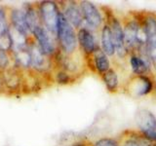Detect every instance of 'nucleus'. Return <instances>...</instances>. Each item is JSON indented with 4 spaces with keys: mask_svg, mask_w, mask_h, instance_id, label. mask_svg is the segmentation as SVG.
Masks as SVG:
<instances>
[{
    "mask_svg": "<svg viewBox=\"0 0 156 146\" xmlns=\"http://www.w3.org/2000/svg\"><path fill=\"white\" fill-rule=\"evenodd\" d=\"M70 81V76L66 72H61L58 74V82L62 83V84H66V83H69Z\"/></svg>",
    "mask_w": 156,
    "mask_h": 146,
    "instance_id": "obj_20",
    "label": "nucleus"
},
{
    "mask_svg": "<svg viewBox=\"0 0 156 146\" xmlns=\"http://www.w3.org/2000/svg\"><path fill=\"white\" fill-rule=\"evenodd\" d=\"M138 130H126L118 137L121 146H140Z\"/></svg>",
    "mask_w": 156,
    "mask_h": 146,
    "instance_id": "obj_18",
    "label": "nucleus"
},
{
    "mask_svg": "<svg viewBox=\"0 0 156 146\" xmlns=\"http://www.w3.org/2000/svg\"><path fill=\"white\" fill-rule=\"evenodd\" d=\"M155 146H156V143H155Z\"/></svg>",
    "mask_w": 156,
    "mask_h": 146,
    "instance_id": "obj_23",
    "label": "nucleus"
},
{
    "mask_svg": "<svg viewBox=\"0 0 156 146\" xmlns=\"http://www.w3.org/2000/svg\"><path fill=\"white\" fill-rule=\"evenodd\" d=\"M101 77L108 92H110V94H116L119 91V77L114 68L111 67L108 71L105 72Z\"/></svg>",
    "mask_w": 156,
    "mask_h": 146,
    "instance_id": "obj_15",
    "label": "nucleus"
},
{
    "mask_svg": "<svg viewBox=\"0 0 156 146\" xmlns=\"http://www.w3.org/2000/svg\"><path fill=\"white\" fill-rule=\"evenodd\" d=\"M129 62L133 75H149L151 68L136 53H132L129 55Z\"/></svg>",
    "mask_w": 156,
    "mask_h": 146,
    "instance_id": "obj_14",
    "label": "nucleus"
},
{
    "mask_svg": "<svg viewBox=\"0 0 156 146\" xmlns=\"http://www.w3.org/2000/svg\"><path fill=\"white\" fill-rule=\"evenodd\" d=\"M153 94L156 96V80L154 81V91H153Z\"/></svg>",
    "mask_w": 156,
    "mask_h": 146,
    "instance_id": "obj_22",
    "label": "nucleus"
},
{
    "mask_svg": "<svg viewBox=\"0 0 156 146\" xmlns=\"http://www.w3.org/2000/svg\"><path fill=\"white\" fill-rule=\"evenodd\" d=\"M140 17L147 37L146 51L152 68L156 71V14L151 12L140 13Z\"/></svg>",
    "mask_w": 156,
    "mask_h": 146,
    "instance_id": "obj_3",
    "label": "nucleus"
},
{
    "mask_svg": "<svg viewBox=\"0 0 156 146\" xmlns=\"http://www.w3.org/2000/svg\"><path fill=\"white\" fill-rule=\"evenodd\" d=\"M68 146H91V142H87V141H79V142L73 143Z\"/></svg>",
    "mask_w": 156,
    "mask_h": 146,
    "instance_id": "obj_21",
    "label": "nucleus"
},
{
    "mask_svg": "<svg viewBox=\"0 0 156 146\" xmlns=\"http://www.w3.org/2000/svg\"><path fill=\"white\" fill-rule=\"evenodd\" d=\"M12 45L11 42V34L9 32V28L7 26L6 19H5V15L3 10L0 8V47L3 50L7 49Z\"/></svg>",
    "mask_w": 156,
    "mask_h": 146,
    "instance_id": "obj_16",
    "label": "nucleus"
},
{
    "mask_svg": "<svg viewBox=\"0 0 156 146\" xmlns=\"http://www.w3.org/2000/svg\"><path fill=\"white\" fill-rule=\"evenodd\" d=\"M32 33L35 36L38 42V46L46 56H50L54 54L56 50L55 42L53 40V35L44 27L42 24L38 26L32 30Z\"/></svg>",
    "mask_w": 156,
    "mask_h": 146,
    "instance_id": "obj_10",
    "label": "nucleus"
},
{
    "mask_svg": "<svg viewBox=\"0 0 156 146\" xmlns=\"http://www.w3.org/2000/svg\"><path fill=\"white\" fill-rule=\"evenodd\" d=\"M140 26V14H132L123 21L125 45L127 50L129 52V55L132 53H136V50H138L136 32H138Z\"/></svg>",
    "mask_w": 156,
    "mask_h": 146,
    "instance_id": "obj_7",
    "label": "nucleus"
},
{
    "mask_svg": "<svg viewBox=\"0 0 156 146\" xmlns=\"http://www.w3.org/2000/svg\"><path fill=\"white\" fill-rule=\"evenodd\" d=\"M91 57L95 71L100 76H102L105 72H107L111 68L109 57L105 55L104 51L101 49V47L98 48L96 52Z\"/></svg>",
    "mask_w": 156,
    "mask_h": 146,
    "instance_id": "obj_12",
    "label": "nucleus"
},
{
    "mask_svg": "<svg viewBox=\"0 0 156 146\" xmlns=\"http://www.w3.org/2000/svg\"><path fill=\"white\" fill-rule=\"evenodd\" d=\"M78 46L80 47L83 54L86 57H91L100 46L98 45L97 40L90 28L82 26L77 30Z\"/></svg>",
    "mask_w": 156,
    "mask_h": 146,
    "instance_id": "obj_9",
    "label": "nucleus"
},
{
    "mask_svg": "<svg viewBox=\"0 0 156 146\" xmlns=\"http://www.w3.org/2000/svg\"><path fill=\"white\" fill-rule=\"evenodd\" d=\"M125 92L131 97L140 99L154 91V80L150 75H132L125 84Z\"/></svg>",
    "mask_w": 156,
    "mask_h": 146,
    "instance_id": "obj_2",
    "label": "nucleus"
},
{
    "mask_svg": "<svg viewBox=\"0 0 156 146\" xmlns=\"http://www.w3.org/2000/svg\"><path fill=\"white\" fill-rule=\"evenodd\" d=\"M62 14L68 21V23H69L75 29H77V30L83 26L82 24L84 23V19H83L79 3L69 2L68 4H66Z\"/></svg>",
    "mask_w": 156,
    "mask_h": 146,
    "instance_id": "obj_11",
    "label": "nucleus"
},
{
    "mask_svg": "<svg viewBox=\"0 0 156 146\" xmlns=\"http://www.w3.org/2000/svg\"><path fill=\"white\" fill-rule=\"evenodd\" d=\"M61 11L58 5L53 1H44L39 6V16L43 23V26L52 35L57 36V28Z\"/></svg>",
    "mask_w": 156,
    "mask_h": 146,
    "instance_id": "obj_6",
    "label": "nucleus"
},
{
    "mask_svg": "<svg viewBox=\"0 0 156 146\" xmlns=\"http://www.w3.org/2000/svg\"><path fill=\"white\" fill-rule=\"evenodd\" d=\"M12 22L14 23L15 28L19 30L20 32H22L23 34L26 35L27 32L29 30V27L27 26V18H26V13H23L22 11H14L12 13Z\"/></svg>",
    "mask_w": 156,
    "mask_h": 146,
    "instance_id": "obj_17",
    "label": "nucleus"
},
{
    "mask_svg": "<svg viewBox=\"0 0 156 146\" xmlns=\"http://www.w3.org/2000/svg\"><path fill=\"white\" fill-rule=\"evenodd\" d=\"M106 23H108V26L111 29L112 39H113L116 55L120 58H125L129 55V52L127 50L126 45H125L123 23H122L116 16H114L111 12L107 14Z\"/></svg>",
    "mask_w": 156,
    "mask_h": 146,
    "instance_id": "obj_5",
    "label": "nucleus"
},
{
    "mask_svg": "<svg viewBox=\"0 0 156 146\" xmlns=\"http://www.w3.org/2000/svg\"><path fill=\"white\" fill-rule=\"evenodd\" d=\"M135 122L139 133L156 143V116L148 109H139L135 113Z\"/></svg>",
    "mask_w": 156,
    "mask_h": 146,
    "instance_id": "obj_4",
    "label": "nucleus"
},
{
    "mask_svg": "<svg viewBox=\"0 0 156 146\" xmlns=\"http://www.w3.org/2000/svg\"><path fill=\"white\" fill-rule=\"evenodd\" d=\"M57 38L62 51L67 55L73 54L78 47L77 31L61 12L58 17V28H57Z\"/></svg>",
    "mask_w": 156,
    "mask_h": 146,
    "instance_id": "obj_1",
    "label": "nucleus"
},
{
    "mask_svg": "<svg viewBox=\"0 0 156 146\" xmlns=\"http://www.w3.org/2000/svg\"><path fill=\"white\" fill-rule=\"evenodd\" d=\"M101 49L106 56L108 57H114L116 55L115 47L112 39L111 29L106 22L101 28Z\"/></svg>",
    "mask_w": 156,
    "mask_h": 146,
    "instance_id": "obj_13",
    "label": "nucleus"
},
{
    "mask_svg": "<svg viewBox=\"0 0 156 146\" xmlns=\"http://www.w3.org/2000/svg\"><path fill=\"white\" fill-rule=\"evenodd\" d=\"M79 5L86 27L90 28L91 30L101 28L105 22L99 8L90 1H80Z\"/></svg>",
    "mask_w": 156,
    "mask_h": 146,
    "instance_id": "obj_8",
    "label": "nucleus"
},
{
    "mask_svg": "<svg viewBox=\"0 0 156 146\" xmlns=\"http://www.w3.org/2000/svg\"><path fill=\"white\" fill-rule=\"evenodd\" d=\"M91 146H121L118 138L115 137H101L95 140L94 142H91Z\"/></svg>",
    "mask_w": 156,
    "mask_h": 146,
    "instance_id": "obj_19",
    "label": "nucleus"
}]
</instances>
